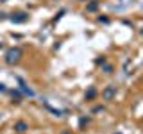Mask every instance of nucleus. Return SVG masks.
I'll use <instances>...</instances> for the list:
<instances>
[{
  "mask_svg": "<svg viewBox=\"0 0 143 134\" xmlns=\"http://www.w3.org/2000/svg\"><path fill=\"white\" fill-rule=\"evenodd\" d=\"M14 129H16L18 132H25V131L29 129V125L25 124V122H16V124H14Z\"/></svg>",
  "mask_w": 143,
  "mask_h": 134,
  "instance_id": "20e7f679",
  "label": "nucleus"
},
{
  "mask_svg": "<svg viewBox=\"0 0 143 134\" xmlns=\"http://www.w3.org/2000/svg\"><path fill=\"white\" fill-rule=\"evenodd\" d=\"M0 2H6V0H0Z\"/></svg>",
  "mask_w": 143,
  "mask_h": 134,
  "instance_id": "6e6552de",
  "label": "nucleus"
},
{
  "mask_svg": "<svg viewBox=\"0 0 143 134\" xmlns=\"http://www.w3.org/2000/svg\"><path fill=\"white\" fill-rule=\"evenodd\" d=\"M21 59V50L16 47V48H11L7 52V55H6V61L9 63V64H14V63H18Z\"/></svg>",
  "mask_w": 143,
  "mask_h": 134,
  "instance_id": "f257e3e1",
  "label": "nucleus"
},
{
  "mask_svg": "<svg viewBox=\"0 0 143 134\" xmlns=\"http://www.w3.org/2000/svg\"><path fill=\"white\" fill-rule=\"evenodd\" d=\"M95 95H97V90H95V88H91V90H90V91L86 93V98H93V97H95Z\"/></svg>",
  "mask_w": 143,
  "mask_h": 134,
  "instance_id": "423d86ee",
  "label": "nucleus"
},
{
  "mask_svg": "<svg viewBox=\"0 0 143 134\" xmlns=\"http://www.w3.org/2000/svg\"><path fill=\"white\" fill-rule=\"evenodd\" d=\"M29 18V14H25V13H16L14 16H11V20L16 21V23H21V21H25Z\"/></svg>",
  "mask_w": 143,
  "mask_h": 134,
  "instance_id": "7ed1b4c3",
  "label": "nucleus"
},
{
  "mask_svg": "<svg viewBox=\"0 0 143 134\" xmlns=\"http://www.w3.org/2000/svg\"><path fill=\"white\" fill-rule=\"evenodd\" d=\"M114 93H116V90H114V86H109V88H106L102 91V97L104 100H111L113 97H114Z\"/></svg>",
  "mask_w": 143,
  "mask_h": 134,
  "instance_id": "f03ea898",
  "label": "nucleus"
},
{
  "mask_svg": "<svg viewBox=\"0 0 143 134\" xmlns=\"http://www.w3.org/2000/svg\"><path fill=\"white\" fill-rule=\"evenodd\" d=\"M64 134H68V132H64Z\"/></svg>",
  "mask_w": 143,
  "mask_h": 134,
  "instance_id": "1a4fd4ad",
  "label": "nucleus"
},
{
  "mask_svg": "<svg viewBox=\"0 0 143 134\" xmlns=\"http://www.w3.org/2000/svg\"><path fill=\"white\" fill-rule=\"evenodd\" d=\"M4 90H6V86H4V84H0V91H4Z\"/></svg>",
  "mask_w": 143,
  "mask_h": 134,
  "instance_id": "0eeeda50",
  "label": "nucleus"
},
{
  "mask_svg": "<svg viewBox=\"0 0 143 134\" xmlns=\"http://www.w3.org/2000/svg\"><path fill=\"white\" fill-rule=\"evenodd\" d=\"M98 9V2L95 0V2H90V5H88V11H97Z\"/></svg>",
  "mask_w": 143,
  "mask_h": 134,
  "instance_id": "39448f33",
  "label": "nucleus"
}]
</instances>
